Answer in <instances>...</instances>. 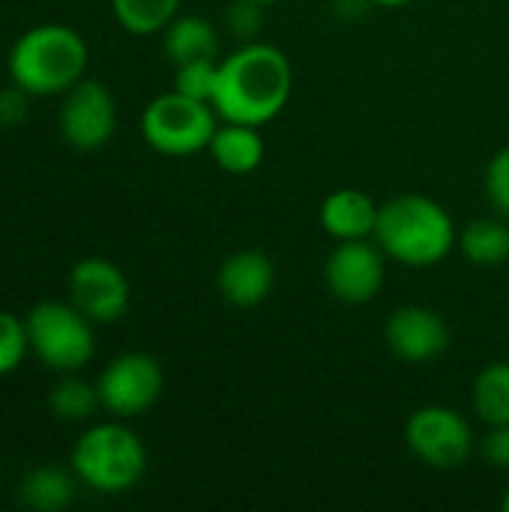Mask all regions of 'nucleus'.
<instances>
[{"label":"nucleus","instance_id":"obj_1","mask_svg":"<svg viewBox=\"0 0 509 512\" xmlns=\"http://www.w3.org/2000/svg\"><path fill=\"white\" fill-rule=\"evenodd\" d=\"M294 90V69L285 51L267 42H249L219 60L213 108L228 123L267 126L276 120Z\"/></svg>","mask_w":509,"mask_h":512},{"label":"nucleus","instance_id":"obj_2","mask_svg":"<svg viewBox=\"0 0 509 512\" xmlns=\"http://www.w3.org/2000/svg\"><path fill=\"white\" fill-rule=\"evenodd\" d=\"M90 48L84 36L60 21L27 27L9 48V81L30 96H63L87 75Z\"/></svg>","mask_w":509,"mask_h":512},{"label":"nucleus","instance_id":"obj_3","mask_svg":"<svg viewBox=\"0 0 509 512\" xmlns=\"http://www.w3.org/2000/svg\"><path fill=\"white\" fill-rule=\"evenodd\" d=\"M375 243L387 258L408 267H432L456 249L453 216L432 198L405 192L381 204Z\"/></svg>","mask_w":509,"mask_h":512},{"label":"nucleus","instance_id":"obj_4","mask_svg":"<svg viewBox=\"0 0 509 512\" xmlns=\"http://www.w3.org/2000/svg\"><path fill=\"white\" fill-rule=\"evenodd\" d=\"M69 468L78 483L96 495H123L135 489L147 471V447L126 423H93L87 426L72 453Z\"/></svg>","mask_w":509,"mask_h":512},{"label":"nucleus","instance_id":"obj_5","mask_svg":"<svg viewBox=\"0 0 509 512\" xmlns=\"http://www.w3.org/2000/svg\"><path fill=\"white\" fill-rule=\"evenodd\" d=\"M24 327L30 354L57 375L81 372L96 354L93 321L84 312H78L69 300L36 303L27 312Z\"/></svg>","mask_w":509,"mask_h":512},{"label":"nucleus","instance_id":"obj_6","mask_svg":"<svg viewBox=\"0 0 509 512\" xmlns=\"http://www.w3.org/2000/svg\"><path fill=\"white\" fill-rule=\"evenodd\" d=\"M216 108L204 99H192L180 90H168L147 102L141 114L144 141L171 159H186L210 147L216 132Z\"/></svg>","mask_w":509,"mask_h":512},{"label":"nucleus","instance_id":"obj_7","mask_svg":"<svg viewBox=\"0 0 509 512\" xmlns=\"http://www.w3.org/2000/svg\"><path fill=\"white\" fill-rule=\"evenodd\" d=\"M96 390L102 411L117 420H126L150 411L159 402L165 390V375L159 360H153L150 354L126 351L102 369V375L96 378Z\"/></svg>","mask_w":509,"mask_h":512},{"label":"nucleus","instance_id":"obj_8","mask_svg":"<svg viewBox=\"0 0 509 512\" xmlns=\"http://www.w3.org/2000/svg\"><path fill=\"white\" fill-rule=\"evenodd\" d=\"M405 441L420 462L438 471L462 468L474 453V432L468 420L444 405H426L414 411L405 426Z\"/></svg>","mask_w":509,"mask_h":512},{"label":"nucleus","instance_id":"obj_9","mask_svg":"<svg viewBox=\"0 0 509 512\" xmlns=\"http://www.w3.org/2000/svg\"><path fill=\"white\" fill-rule=\"evenodd\" d=\"M57 129L63 141L81 153H93L105 147L117 129V102L111 90L96 78H81L75 87L63 93L57 111Z\"/></svg>","mask_w":509,"mask_h":512},{"label":"nucleus","instance_id":"obj_10","mask_svg":"<svg viewBox=\"0 0 509 512\" xmlns=\"http://www.w3.org/2000/svg\"><path fill=\"white\" fill-rule=\"evenodd\" d=\"M69 303L93 324H117L129 309V279L108 258H81L66 279Z\"/></svg>","mask_w":509,"mask_h":512},{"label":"nucleus","instance_id":"obj_11","mask_svg":"<svg viewBox=\"0 0 509 512\" xmlns=\"http://www.w3.org/2000/svg\"><path fill=\"white\" fill-rule=\"evenodd\" d=\"M384 249L369 240H345L336 243L324 264V282L330 294L348 306L372 303L387 279Z\"/></svg>","mask_w":509,"mask_h":512},{"label":"nucleus","instance_id":"obj_12","mask_svg":"<svg viewBox=\"0 0 509 512\" xmlns=\"http://www.w3.org/2000/svg\"><path fill=\"white\" fill-rule=\"evenodd\" d=\"M384 339L399 360L426 363L447 351L450 330L438 312L426 306H402L387 318Z\"/></svg>","mask_w":509,"mask_h":512},{"label":"nucleus","instance_id":"obj_13","mask_svg":"<svg viewBox=\"0 0 509 512\" xmlns=\"http://www.w3.org/2000/svg\"><path fill=\"white\" fill-rule=\"evenodd\" d=\"M273 261L258 252V249H240L234 255H228L216 273V288L222 294V300L234 309H252L261 306L270 291H273Z\"/></svg>","mask_w":509,"mask_h":512},{"label":"nucleus","instance_id":"obj_14","mask_svg":"<svg viewBox=\"0 0 509 512\" xmlns=\"http://www.w3.org/2000/svg\"><path fill=\"white\" fill-rule=\"evenodd\" d=\"M381 204L372 201V195L360 189H336L321 204V225L336 240H369L378 225Z\"/></svg>","mask_w":509,"mask_h":512},{"label":"nucleus","instance_id":"obj_15","mask_svg":"<svg viewBox=\"0 0 509 512\" xmlns=\"http://www.w3.org/2000/svg\"><path fill=\"white\" fill-rule=\"evenodd\" d=\"M207 153L228 174H252L264 162L267 144H264V135L258 132V126L225 120L222 126H216Z\"/></svg>","mask_w":509,"mask_h":512},{"label":"nucleus","instance_id":"obj_16","mask_svg":"<svg viewBox=\"0 0 509 512\" xmlns=\"http://www.w3.org/2000/svg\"><path fill=\"white\" fill-rule=\"evenodd\" d=\"M78 477L72 468H60V465H36L24 474L21 486H18V501L27 510L36 512H57L72 504L75 489H78Z\"/></svg>","mask_w":509,"mask_h":512},{"label":"nucleus","instance_id":"obj_17","mask_svg":"<svg viewBox=\"0 0 509 512\" xmlns=\"http://www.w3.org/2000/svg\"><path fill=\"white\" fill-rule=\"evenodd\" d=\"M165 54L174 60V66L189 60H207L219 54V36L216 27L201 15H174L168 27L162 30Z\"/></svg>","mask_w":509,"mask_h":512},{"label":"nucleus","instance_id":"obj_18","mask_svg":"<svg viewBox=\"0 0 509 512\" xmlns=\"http://www.w3.org/2000/svg\"><path fill=\"white\" fill-rule=\"evenodd\" d=\"M48 411L63 423H84L96 411H102L99 390L96 384L78 378V372L60 375V381L48 393Z\"/></svg>","mask_w":509,"mask_h":512},{"label":"nucleus","instance_id":"obj_19","mask_svg":"<svg viewBox=\"0 0 509 512\" xmlns=\"http://www.w3.org/2000/svg\"><path fill=\"white\" fill-rule=\"evenodd\" d=\"M459 249L474 264H504L509 258V228L501 219H474L462 228Z\"/></svg>","mask_w":509,"mask_h":512},{"label":"nucleus","instance_id":"obj_20","mask_svg":"<svg viewBox=\"0 0 509 512\" xmlns=\"http://www.w3.org/2000/svg\"><path fill=\"white\" fill-rule=\"evenodd\" d=\"M474 411L477 417L492 426L509 423V363H492L486 366L474 381Z\"/></svg>","mask_w":509,"mask_h":512},{"label":"nucleus","instance_id":"obj_21","mask_svg":"<svg viewBox=\"0 0 509 512\" xmlns=\"http://www.w3.org/2000/svg\"><path fill=\"white\" fill-rule=\"evenodd\" d=\"M117 24L135 36L162 33L183 0H108Z\"/></svg>","mask_w":509,"mask_h":512},{"label":"nucleus","instance_id":"obj_22","mask_svg":"<svg viewBox=\"0 0 509 512\" xmlns=\"http://www.w3.org/2000/svg\"><path fill=\"white\" fill-rule=\"evenodd\" d=\"M216 75H219V60L216 57L180 63L177 72H174V90H180V93H186L192 99H204V102L213 105Z\"/></svg>","mask_w":509,"mask_h":512},{"label":"nucleus","instance_id":"obj_23","mask_svg":"<svg viewBox=\"0 0 509 512\" xmlns=\"http://www.w3.org/2000/svg\"><path fill=\"white\" fill-rule=\"evenodd\" d=\"M27 354H30V345H27L24 318H15L12 312L0 309V378L12 375L24 363Z\"/></svg>","mask_w":509,"mask_h":512},{"label":"nucleus","instance_id":"obj_24","mask_svg":"<svg viewBox=\"0 0 509 512\" xmlns=\"http://www.w3.org/2000/svg\"><path fill=\"white\" fill-rule=\"evenodd\" d=\"M486 192H489L492 207L501 216H509V147L498 150L489 159V168H486Z\"/></svg>","mask_w":509,"mask_h":512},{"label":"nucleus","instance_id":"obj_25","mask_svg":"<svg viewBox=\"0 0 509 512\" xmlns=\"http://www.w3.org/2000/svg\"><path fill=\"white\" fill-rule=\"evenodd\" d=\"M30 102V93L21 90L18 84H9L0 90V126L3 129H12V126H21L27 120V105Z\"/></svg>","mask_w":509,"mask_h":512},{"label":"nucleus","instance_id":"obj_26","mask_svg":"<svg viewBox=\"0 0 509 512\" xmlns=\"http://www.w3.org/2000/svg\"><path fill=\"white\" fill-rule=\"evenodd\" d=\"M483 453L495 468L509 471V423L507 426H492V432L483 441Z\"/></svg>","mask_w":509,"mask_h":512},{"label":"nucleus","instance_id":"obj_27","mask_svg":"<svg viewBox=\"0 0 509 512\" xmlns=\"http://www.w3.org/2000/svg\"><path fill=\"white\" fill-rule=\"evenodd\" d=\"M258 6H261V3H255V0H237V3L231 6V27H234V33L252 36V33L258 30V24H261Z\"/></svg>","mask_w":509,"mask_h":512},{"label":"nucleus","instance_id":"obj_28","mask_svg":"<svg viewBox=\"0 0 509 512\" xmlns=\"http://www.w3.org/2000/svg\"><path fill=\"white\" fill-rule=\"evenodd\" d=\"M372 3H378V6H384V9H399V6H405V3H411V0H372Z\"/></svg>","mask_w":509,"mask_h":512},{"label":"nucleus","instance_id":"obj_29","mask_svg":"<svg viewBox=\"0 0 509 512\" xmlns=\"http://www.w3.org/2000/svg\"><path fill=\"white\" fill-rule=\"evenodd\" d=\"M255 3H261V6H267V3H279V0H255Z\"/></svg>","mask_w":509,"mask_h":512},{"label":"nucleus","instance_id":"obj_30","mask_svg":"<svg viewBox=\"0 0 509 512\" xmlns=\"http://www.w3.org/2000/svg\"><path fill=\"white\" fill-rule=\"evenodd\" d=\"M504 510H509V489H507V495H504Z\"/></svg>","mask_w":509,"mask_h":512}]
</instances>
